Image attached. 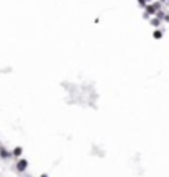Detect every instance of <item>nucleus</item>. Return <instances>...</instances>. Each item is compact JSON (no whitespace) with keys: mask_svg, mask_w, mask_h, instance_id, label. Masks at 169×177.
Listing matches in <instances>:
<instances>
[{"mask_svg":"<svg viewBox=\"0 0 169 177\" xmlns=\"http://www.w3.org/2000/svg\"><path fill=\"white\" fill-rule=\"evenodd\" d=\"M18 171H20V172H21V171H25V169H26V161L25 159H21L20 161V162H18Z\"/></svg>","mask_w":169,"mask_h":177,"instance_id":"1","label":"nucleus"},{"mask_svg":"<svg viewBox=\"0 0 169 177\" xmlns=\"http://www.w3.org/2000/svg\"><path fill=\"white\" fill-rule=\"evenodd\" d=\"M13 154H15V156H20V154H21V148H17L15 151H13Z\"/></svg>","mask_w":169,"mask_h":177,"instance_id":"2","label":"nucleus"},{"mask_svg":"<svg viewBox=\"0 0 169 177\" xmlns=\"http://www.w3.org/2000/svg\"><path fill=\"white\" fill-rule=\"evenodd\" d=\"M154 10H156V7H148V12H151V13H153Z\"/></svg>","mask_w":169,"mask_h":177,"instance_id":"3","label":"nucleus"}]
</instances>
